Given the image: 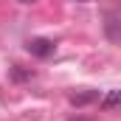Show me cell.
Instances as JSON below:
<instances>
[{"mask_svg":"<svg viewBox=\"0 0 121 121\" xmlns=\"http://www.w3.org/2000/svg\"><path fill=\"white\" fill-rule=\"evenodd\" d=\"M26 51H28L31 56H37V59H48L54 54V42L45 39V37H34V39L26 42Z\"/></svg>","mask_w":121,"mask_h":121,"instance_id":"cell-1","label":"cell"},{"mask_svg":"<svg viewBox=\"0 0 121 121\" xmlns=\"http://www.w3.org/2000/svg\"><path fill=\"white\" fill-rule=\"evenodd\" d=\"M68 101L73 104V107H87L93 101H99V90H82V93H70L68 96Z\"/></svg>","mask_w":121,"mask_h":121,"instance_id":"cell-2","label":"cell"},{"mask_svg":"<svg viewBox=\"0 0 121 121\" xmlns=\"http://www.w3.org/2000/svg\"><path fill=\"white\" fill-rule=\"evenodd\" d=\"M104 20H107V23H104V34H107L110 39H121V17L110 11Z\"/></svg>","mask_w":121,"mask_h":121,"instance_id":"cell-3","label":"cell"},{"mask_svg":"<svg viewBox=\"0 0 121 121\" xmlns=\"http://www.w3.org/2000/svg\"><path fill=\"white\" fill-rule=\"evenodd\" d=\"M37 73L31 70V68H23V65H11L9 68V79L11 82H31Z\"/></svg>","mask_w":121,"mask_h":121,"instance_id":"cell-4","label":"cell"},{"mask_svg":"<svg viewBox=\"0 0 121 121\" xmlns=\"http://www.w3.org/2000/svg\"><path fill=\"white\" fill-rule=\"evenodd\" d=\"M99 101H101V110H113V107L121 104V90H110L107 96H101Z\"/></svg>","mask_w":121,"mask_h":121,"instance_id":"cell-5","label":"cell"},{"mask_svg":"<svg viewBox=\"0 0 121 121\" xmlns=\"http://www.w3.org/2000/svg\"><path fill=\"white\" fill-rule=\"evenodd\" d=\"M20 3H37V0H20Z\"/></svg>","mask_w":121,"mask_h":121,"instance_id":"cell-6","label":"cell"},{"mask_svg":"<svg viewBox=\"0 0 121 121\" xmlns=\"http://www.w3.org/2000/svg\"><path fill=\"white\" fill-rule=\"evenodd\" d=\"M76 3H90V0H76Z\"/></svg>","mask_w":121,"mask_h":121,"instance_id":"cell-7","label":"cell"}]
</instances>
